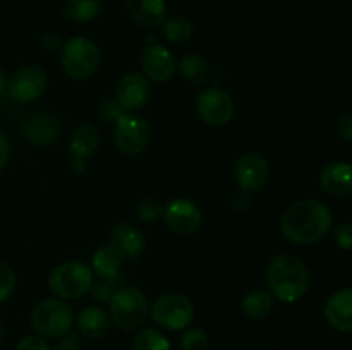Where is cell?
<instances>
[{
  "mask_svg": "<svg viewBox=\"0 0 352 350\" xmlns=\"http://www.w3.org/2000/svg\"><path fill=\"white\" fill-rule=\"evenodd\" d=\"M110 314L100 305H88L81 309V312L76 318L79 333L86 338H102L110 329Z\"/></svg>",
  "mask_w": 352,
  "mask_h": 350,
  "instance_id": "obj_20",
  "label": "cell"
},
{
  "mask_svg": "<svg viewBox=\"0 0 352 350\" xmlns=\"http://www.w3.org/2000/svg\"><path fill=\"white\" fill-rule=\"evenodd\" d=\"M109 314L120 329L133 331L143 326L148 319L150 304L146 295L138 287H120L110 299Z\"/></svg>",
  "mask_w": 352,
  "mask_h": 350,
  "instance_id": "obj_6",
  "label": "cell"
},
{
  "mask_svg": "<svg viewBox=\"0 0 352 350\" xmlns=\"http://www.w3.org/2000/svg\"><path fill=\"white\" fill-rule=\"evenodd\" d=\"M86 161L88 160H78V158H72L71 168L74 174H82L86 170Z\"/></svg>",
  "mask_w": 352,
  "mask_h": 350,
  "instance_id": "obj_40",
  "label": "cell"
},
{
  "mask_svg": "<svg viewBox=\"0 0 352 350\" xmlns=\"http://www.w3.org/2000/svg\"><path fill=\"white\" fill-rule=\"evenodd\" d=\"M120 283H122L120 275H116V277H96L95 280H93L89 294L93 295L95 301L110 302V299L116 295V292L122 287Z\"/></svg>",
  "mask_w": 352,
  "mask_h": 350,
  "instance_id": "obj_28",
  "label": "cell"
},
{
  "mask_svg": "<svg viewBox=\"0 0 352 350\" xmlns=\"http://www.w3.org/2000/svg\"><path fill=\"white\" fill-rule=\"evenodd\" d=\"M57 350H81V340L79 335L69 331L67 335L60 336L57 343Z\"/></svg>",
  "mask_w": 352,
  "mask_h": 350,
  "instance_id": "obj_37",
  "label": "cell"
},
{
  "mask_svg": "<svg viewBox=\"0 0 352 350\" xmlns=\"http://www.w3.org/2000/svg\"><path fill=\"white\" fill-rule=\"evenodd\" d=\"M162 218L165 220V225L179 235H192L201 229L203 213L198 208L196 202L186 198L170 199L164 206V215Z\"/></svg>",
  "mask_w": 352,
  "mask_h": 350,
  "instance_id": "obj_12",
  "label": "cell"
},
{
  "mask_svg": "<svg viewBox=\"0 0 352 350\" xmlns=\"http://www.w3.org/2000/svg\"><path fill=\"white\" fill-rule=\"evenodd\" d=\"M151 86L146 75L141 72H127L116 86V100L126 113H136L150 100Z\"/></svg>",
  "mask_w": 352,
  "mask_h": 350,
  "instance_id": "obj_14",
  "label": "cell"
},
{
  "mask_svg": "<svg viewBox=\"0 0 352 350\" xmlns=\"http://www.w3.org/2000/svg\"><path fill=\"white\" fill-rule=\"evenodd\" d=\"M100 144V132L91 124H82L69 137V153L78 160H89Z\"/></svg>",
  "mask_w": 352,
  "mask_h": 350,
  "instance_id": "obj_21",
  "label": "cell"
},
{
  "mask_svg": "<svg viewBox=\"0 0 352 350\" xmlns=\"http://www.w3.org/2000/svg\"><path fill=\"white\" fill-rule=\"evenodd\" d=\"M325 318L333 329L352 333V288L333 292L325 304Z\"/></svg>",
  "mask_w": 352,
  "mask_h": 350,
  "instance_id": "obj_17",
  "label": "cell"
},
{
  "mask_svg": "<svg viewBox=\"0 0 352 350\" xmlns=\"http://www.w3.org/2000/svg\"><path fill=\"white\" fill-rule=\"evenodd\" d=\"M62 38L58 33H54V31H50V33H45L43 38H41V47L45 48L47 51H57L62 48Z\"/></svg>",
  "mask_w": 352,
  "mask_h": 350,
  "instance_id": "obj_38",
  "label": "cell"
},
{
  "mask_svg": "<svg viewBox=\"0 0 352 350\" xmlns=\"http://www.w3.org/2000/svg\"><path fill=\"white\" fill-rule=\"evenodd\" d=\"M320 185L330 196H347L352 192V165L346 161H333L327 165L320 174Z\"/></svg>",
  "mask_w": 352,
  "mask_h": 350,
  "instance_id": "obj_19",
  "label": "cell"
},
{
  "mask_svg": "<svg viewBox=\"0 0 352 350\" xmlns=\"http://www.w3.org/2000/svg\"><path fill=\"white\" fill-rule=\"evenodd\" d=\"M113 141L124 154H140L150 143V126L136 113H124L113 124Z\"/></svg>",
  "mask_w": 352,
  "mask_h": 350,
  "instance_id": "obj_8",
  "label": "cell"
},
{
  "mask_svg": "<svg viewBox=\"0 0 352 350\" xmlns=\"http://www.w3.org/2000/svg\"><path fill=\"white\" fill-rule=\"evenodd\" d=\"M241 309L251 319L267 318L274 309V295L268 290H261V288L248 292L241 301Z\"/></svg>",
  "mask_w": 352,
  "mask_h": 350,
  "instance_id": "obj_22",
  "label": "cell"
},
{
  "mask_svg": "<svg viewBox=\"0 0 352 350\" xmlns=\"http://www.w3.org/2000/svg\"><path fill=\"white\" fill-rule=\"evenodd\" d=\"M30 323L41 338H60L72 329L74 312L62 299H43L31 309Z\"/></svg>",
  "mask_w": 352,
  "mask_h": 350,
  "instance_id": "obj_3",
  "label": "cell"
},
{
  "mask_svg": "<svg viewBox=\"0 0 352 350\" xmlns=\"http://www.w3.org/2000/svg\"><path fill=\"white\" fill-rule=\"evenodd\" d=\"M268 292L280 302L299 301L309 288V271L299 257L277 254L267 266Z\"/></svg>",
  "mask_w": 352,
  "mask_h": 350,
  "instance_id": "obj_2",
  "label": "cell"
},
{
  "mask_svg": "<svg viewBox=\"0 0 352 350\" xmlns=\"http://www.w3.org/2000/svg\"><path fill=\"white\" fill-rule=\"evenodd\" d=\"M234 174H236L239 189L251 194V192H258L265 187L268 177H270V167L261 154L244 153L237 158Z\"/></svg>",
  "mask_w": 352,
  "mask_h": 350,
  "instance_id": "obj_15",
  "label": "cell"
},
{
  "mask_svg": "<svg viewBox=\"0 0 352 350\" xmlns=\"http://www.w3.org/2000/svg\"><path fill=\"white\" fill-rule=\"evenodd\" d=\"M138 218L144 223H153L164 215V206L155 198H144L136 206Z\"/></svg>",
  "mask_w": 352,
  "mask_h": 350,
  "instance_id": "obj_30",
  "label": "cell"
},
{
  "mask_svg": "<svg viewBox=\"0 0 352 350\" xmlns=\"http://www.w3.org/2000/svg\"><path fill=\"white\" fill-rule=\"evenodd\" d=\"M332 229V213L318 199H301L289 206L280 220L282 235L298 246L322 240Z\"/></svg>",
  "mask_w": 352,
  "mask_h": 350,
  "instance_id": "obj_1",
  "label": "cell"
},
{
  "mask_svg": "<svg viewBox=\"0 0 352 350\" xmlns=\"http://www.w3.org/2000/svg\"><path fill=\"white\" fill-rule=\"evenodd\" d=\"M62 71L74 81L91 78L100 65V50L95 41L85 36H72L60 48Z\"/></svg>",
  "mask_w": 352,
  "mask_h": 350,
  "instance_id": "obj_5",
  "label": "cell"
},
{
  "mask_svg": "<svg viewBox=\"0 0 352 350\" xmlns=\"http://www.w3.org/2000/svg\"><path fill=\"white\" fill-rule=\"evenodd\" d=\"M126 9L134 23L148 30L162 26L167 19L165 0H126Z\"/></svg>",
  "mask_w": 352,
  "mask_h": 350,
  "instance_id": "obj_18",
  "label": "cell"
},
{
  "mask_svg": "<svg viewBox=\"0 0 352 350\" xmlns=\"http://www.w3.org/2000/svg\"><path fill=\"white\" fill-rule=\"evenodd\" d=\"M95 273L91 266L81 261H67L52 270L48 277V288L62 301H74L89 294Z\"/></svg>",
  "mask_w": 352,
  "mask_h": 350,
  "instance_id": "obj_4",
  "label": "cell"
},
{
  "mask_svg": "<svg viewBox=\"0 0 352 350\" xmlns=\"http://www.w3.org/2000/svg\"><path fill=\"white\" fill-rule=\"evenodd\" d=\"M230 206H232L234 211H237V213L248 211L251 206L250 192L243 191V189H239L237 192H234L232 198H230Z\"/></svg>",
  "mask_w": 352,
  "mask_h": 350,
  "instance_id": "obj_35",
  "label": "cell"
},
{
  "mask_svg": "<svg viewBox=\"0 0 352 350\" xmlns=\"http://www.w3.org/2000/svg\"><path fill=\"white\" fill-rule=\"evenodd\" d=\"M148 38H150V43L141 51L143 74L146 75L148 81L168 82L177 71V62H175L174 54L167 47L157 43L155 36Z\"/></svg>",
  "mask_w": 352,
  "mask_h": 350,
  "instance_id": "obj_13",
  "label": "cell"
},
{
  "mask_svg": "<svg viewBox=\"0 0 352 350\" xmlns=\"http://www.w3.org/2000/svg\"><path fill=\"white\" fill-rule=\"evenodd\" d=\"M150 316L164 329L181 331L195 319V305L182 294H165L151 304Z\"/></svg>",
  "mask_w": 352,
  "mask_h": 350,
  "instance_id": "obj_7",
  "label": "cell"
},
{
  "mask_svg": "<svg viewBox=\"0 0 352 350\" xmlns=\"http://www.w3.org/2000/svg\"><path fill=\"white\" fill-rule=\"evenodd\" d=\"M3 333H6V325H3V319L2 316H0V340L3 338Z\"/></svg>",
  "mask_w": 352,
  "mask_h": 350,
  "instance_id": "obj_42",
  "label": "cell"
},
{
  "mask_svg": "<svg viewBox=\"0 0 352 350\" xmlns=\"http://www.w3.org/2000/svg\"><path fill=\"white\" fill-rule=\"evenodd\" d=\"M7 82H9V78H7L6 71L0 67V95H3L7 91Z\"/></svg>",
  "mask_w": 352,
  "mask_h": 350,
  "instance_id": "obj_41",
  "label": "cell"
},
{
  "mask_svg": "<svg viewBox=\"0 0 352 350\" xmlns=\"http://www.w3.org/2000/svg\"><path fill=\"white\" fill-rule=\"evenodd\" d=\"M21 132L31 146L45 148L58 141L62 134V122L55 113L34 110L23 119Z\"/></svg>",
  "mask_w": 352,
  "mask_h": 350,
  "instance_id": "obj_11",
  "label": "cell"
},
{
  "mask_svg": "<svg viewBox=\"0 0 352 350\" xmlns=\"http://www.w3.org/2000/svg\"><path fill=\"white\" fill-rule=\"evenodd\" d=\"M162 30H164V36L174 45L188 43L195 34L191 21L186 19L184 16H172L165 19V23L162 24Z\"/></svg>",
  "mask_w": 352,
  "mask_h": 350,
  "instance_id": "obj_26",
  "label": "cell"
},
{
  "mask_svg": "<svg viewBox=\"0 0 352 350\" xmlns=\"http://www.w3.org/2000/svg\"><path fill=\"white\" fill-rule=\"evenodd\" d=\"M336 130L344 141H352V112L344 113L337 119Z\"/></svg>",
  "mask_w": 352,
  "mask_h": 350,
  "instance_id": "obj_36",
  "label": "cell"
},
{
  "mask_svg": "<svg viewBox=\"0 0 352 350\" xmlns=\"http://www.w3.org/2000/svg\"><path fill=\"white\" fill-rule=\"evenodd\" d=\"M336 242L340 249H352V223H342L336 229Z\"/></svg>",
  "mask_w": 352,
  "mask_h": 350,
  "instance_id": "obj_34",
  "label": "cell"
},
{
  "mask_svg": "<svg viewBox=\"0 0 352 350\" xmlns=\"http://www.w3.org/2000/svg\"><path fill=\"white\" fill-rule=\"evenodd\" d=\"M48 86V75L38 65L17 69L7 82V93L17 103H31L40 98Z\"/></svg>",
  "mask_w": 352,
  "mask_h": 350,
  "instance_id": "obj_10",
  "label": "cell"
},
{
  "mask_svg": "<svg viewBox=\"0 0 352 350\" xmlns=\"http://www.w3.org/2000/svg\"><path fill=\"white\" fill-rule=\"evenodd\" d=\"M196 110L199 119L212 127H222L229 124L234 117V100L226 89L206 88L199 93L196 100Z\"/></svg>",
  "mask_w": 352,
  "mask_h": 350,
  "instance_id": "obj_9",
  "label": "cell"
},
{
  "mask_svg": "<svg viewBox=\"0 0 352 350\" xmlns=\"http://www.w3.org/2000/svg\"><path fill=\"white\" fill-rule=\"evenodd\" d=\"M133 350H170V342L155 328H143L133 340Z\"/></svg>",
  "mask_w": 352,
  "mask_h": 350,
  "instance_id": "obj_27",
  "label": "cell"
},
{
  "mask_svg": "<svg viewBox=\"0 0 352 350\" xmlns=\"http://www.w3.org/2000/svg\"><path fill=\"white\" fill-rule=\"evenodd\" d=\"M181 350H206L208 349V336L198 326L186 328L179 342Z\"/></svg>",
  "mask_w": 352,
  "mask_h": 350,
  "instance_id": "obj_29",
  "label": "cell"
},
{
  "mask_svg": "<svg viewBox=\"0 0 352 350\" xmlns=\"http://www.w3.org/2000/svg\"><path fill=\"white\" fill-rule=\"evenodd\" d=\"M9 153H10L9 139H7V134L3 132L2 127H0V172L6 168L7 161H9Z\"/></svg>",
  "mask_w": 352,
  "mask_h": 350,
  "instance_id": "obj_39",
  "label": "cell"
},
{
  "mask_svg": "<svg viewBox=\"0 0 352 350\" xmlns=\"http://www.w3.org/2000/svg\"><path fill=\"white\" fill-rule=\"evenodd\" d=\"M110 247L124 259H136L144 253V235L131 223H117L110 230Z\"/></svg>",
  "mask_w": 352,
  "mask_h": 350,
  "instance_id": "obj_16",
  "label": "cell"
},
{
  "mask_svg": "<svg viewBox=\"0 0 352 350\" xmlns=\"http://www.w3.org/2000/svg\"><path fill=\"white\" fill-rule=\"evenodd\" d=\"M122 266V257L110 246H100L91 256V270L95 277H116Z\"/></svg>",
  "mask_w": 352,
  "mask_h": 350,
  "instance_id": "obj_24",
  "label": "cell"
},
{
  "mask_svg": "<svg viewBox=\"0 0 352 350\" xmlns=\"http://www.w3.org/2000/svg\"><path fill=\"white\" fill-rule=\"evenodd\" d=\"M16 350H52L50 345L38 335H28L19 340Z\"/></svg>",
  "mask_w": 352,
  "mask_h": 350,
  "instance_id": "obj_33",
  "label": "cell"
},
{
  "mask_svg": "<svg viewBox=\"0 0 352 350\" xmlns=\"http://www.w3.org/2000/svg\"><path fill=\"white\" fill-rule=\"evenodd\" d=\"M124 113L126 112L120 108L119 103H117L113 98L103 100L102 105H100V117H102V120H105V122L116 124L117 120L124 115Z\"/></svg>",
  "mask_w": 352,
  "mask_h": 350,
  "instance_id": "obj_32",
  "label": "cell"
},
{
  "mask_svg": "<svg viewBox=\"0 0 352 350\" xmlns=\"http://www.w3.org/2000/svg\"><path fill=\"white\" fill-rule=\"evenodd\" d=\"M102 10V0H67L64 14L72 23H89Z\"/></svg>",
  "mask_w": 352,
  "mask_h": 350,
  "instance_id": "obj_25",
  "label": "cell"
},
{
  "mask_svg": "<svg viewBox=\"0 0 352 350\" xmlns=\"http://www.w3.org/2000/svg\"><path fill=\"white\" fill-rule=\"evenodd\" d=\"M16 290V273L7 263L0 261V304L9 301Z\"/></svg>",
  "mask_w": 352,
  "mask_h": 350,
  "instance_id": "obj_31",
  "label": "cell"
},
{
  "mask_svg": "<svg viewBox=\"0 0 352 350\" xmlns=\"http://www.w3.org/2000/svg\"><path fill=\"white\" fill-rule=\"evenodd\" d=\"M177 69L182 78L188 82H191V84H203L210 74L206 58L203 55L196 54V51H189V54L182 55V58L177 64Z\"/></svg>",
  "mask_w": 352,
  "mask_h": 350,
  "instance_id": "obj_23",
  "label": "cell"
}]
</instances>
